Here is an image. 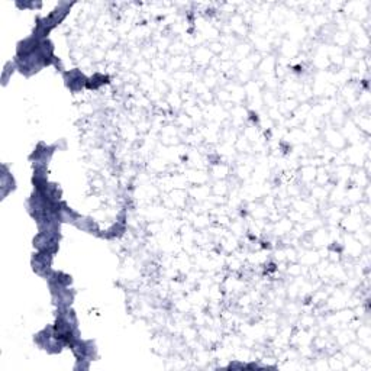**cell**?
<instances>
[{
    "mask_svg": "<svg viewBox=\"0 0 371 371\" xmlns=\"http://www.w3.org/2000/svg\"><path fill=\"white\" fill-rule=\"evenodd\" d=\"M51 260H53V255L51 254H47V252H38L34 255L32 258V267H34V271L37 274L44 275L45 278H48V275L51 274Z\"/></svg>",
    "mask_w": 371,
    "mask_h": 371,
    "instance_id": "1",
    "label": "cell"
},
{
    "mask_svg": "<svg viewBox=\"0 0 371 371\" xmlns=\"http://www.w3.org/2000/svg\"><path fill=\"white\" fill-rule=\"evenodd\" d=\"M66 82L71 90H80L82 87L87 86V80L84 79L82 73L79 71H70L66 74Z\"/></svg>",
    "mask_w": 371,
    "mask_h": 371,
    "instance_id": "2",
    "label": "cell"
},
{
    "mask_svg": "<svg viewBox=\"0 0 371 371\" xmlns=\"http://www.w3.org/2000/svg\"><path fill=\"white\" fill-rule=\"evenodd\" d=\"M15 189V180L12 174L8 173L6 165H3V171H2V196L6 197L9 193H12Z\"/></svg>",
    "mask_w": 371,
    "mask_h": 371,
    "instance_id": "3",
    "label": "cell"
}]
</instances>
